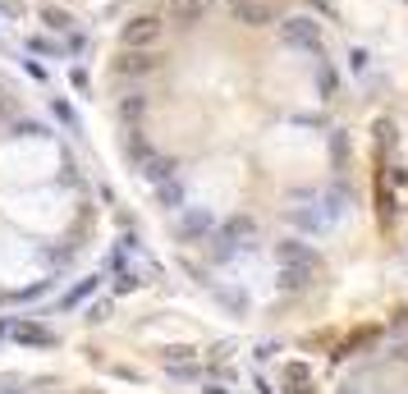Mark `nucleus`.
I'll list each match as a JSON object with an SVG mask.
<instances>
[{"label":"nucleus","mask_w":408,"mask_h":394,"mask_svg":"<svg viewBox=\"0 0 408 394\" xmlns=\"http://www.w3.org/2000/svg\"><path fill=\"white\" fill-rule=\"evenodd\" d=\"M253 239H257V225L248 216H234V220H225L221 230H216L211 257H216V262H234L243 248H253Z\"/></svg>","instance_id":"1"},{"label":"nucleus","mask_w":408,"mask_h":394,"mask_svg":"<svg viewBox=\"0 0 408 394\" xmlns=\"http://www.w3.org/2000/svg\"><path fill=\"white\" fill-rule=\"evenodd\" d=\"M161 33H166V19H161V14H133L120 28V46H129V51H152V46L161 42Z\"/></svg>","instance_id":"2"},{"label":"nucleus","mask_w":408,"mask_h":394,"mask_svg":"<svg viewBox=\"0 0 408 394\" xmlns=\"http://www.w3.org/2000/svg\"><path fill=\"white\" fill-rule=\"evenodd\" d=\"M280 37H285V46H294V51H303V55H326L321 28L312 19H303V14H294V19L280 23Z\"/></svg>","instance_id":"3"},{"label":"nucleus","mask_w":408,"mask_h":394,"mask_svg":"<svg viewBox=\"0 0 408 394\" xmlns=\"http://www.w3.org/2000/svg\"><path fill=\"white\" fill-rule=\"evenodd\" d=\"M111 69L120 78H147V74L161 69V55H156V46H152V51H129V46H124V51L111 60Z\"/></svg>","instance_id":"4"},{"label":"nucleus","mask_w":408,"mask_h":394,"mask_svg":"<svg viewBox=\"0 0 408 394\" xmlns=\"http://www.w3.org/2000/svg\"><path fill=\"white\" fill-rule=\"evenodd\" d=\"M225 14L243 28H266V23H276V10L266 5V0H221Z\"/></svg>","instance_id":"5"},{"label":"nucleus","mask_w":408,"mask_h":394,"mask_svg":"<svg viewBox=\"0 0 408 394\" xmlns=\"http://www.w3.org/2000/svg\"><path fill=\"white\" fill-rule=\"evenodd\" d=\"M0 335H10V340H19V344H33V349H51V344H56V335L46 326H33V321H5Z\"/></svg>","instance_id":"6"},{"label":"nucleus","mask_w":408,"mask_h":394,"mask_svg":"<svg viewBox=\"0 0 408 394\" xmlns=\"http://www.w3.org/2000/svg\"><path fill=\"white\" fill-rule=\"evenodd\" d=\"M276 257H280V266H308V271H321V257L303 239H280L276 243Z\"/></svg>","instance_id":"7"},{"label":"nucleus","mask_w":408,"mask_h":394,"mask_svg":"<svg viewBox=\"0 0 408 394\" xmlns=\"http://www.w3.org/2000/svg\"><path fill=\"white\" fill-rule=\"evenodd\" d=\"M207 19V0H170L166 5V23L175 28H198Z\"/></svg>","instance_id":"8"},{"label":"nucleus","mask_w":408,"mask_h":394,"mask_svg":"<svg viewBox=\"0 0 408 394\" xmlns=\"http://www.w3.org/2000/svg\"><path fill=\"white\" fill-rule=\"evenodd\" d=\"M161 362H166V372L175 376V381H188V376H198V353L184 349V344H170V349L161 353Z\"/></svg>","instance_id":"9"},{"label":"nucleus","mask_w":408,"mask_h":394,"mask_svg":"<svg viewBox=\"0 0 408 394\" xmlns=\"http://www.w3.org/2000/svg\"><path fill=\"white\" fill-rule=\"evenodd\" d=\"M211 230H216V220H211L207 207H193L184 220H179V239H184V243H202Z\"/></svg>","instance_id":"10"},{"label":"nucleus","mask_w":408,"mask_h":394,"mask_svg":"<svg viewBox=\"0 0 408 394\" xmlns=\"http://www.w3.org/2000/svg\"><path fill=\"white\" fill-rule=\"evenodd\" d=\"M147 110H152V101H147L143 92H124V97H120V106H115V115L124 120V129H143Z\"/></svg>","instance_id":"11"},{"label":"nucleus","mask_w":408,"mask_h":394,"mask_svg":"<svg viewBox=\"0 0 408 394\" xmlns=\"http://www.w3.org/2000/svg\"><path fill=\"white\" fill-rule=\"evenodd\" d=\"M285 216H289V225H298L303 234H321V230H331V220L321 216V211H312V207H289Z\"/></svg>","instance_id":"12"},{"label":"nucleus","mask_w":408,"mask_h":394,"mask_svg":"<svg viewBox=\"0 0 408 394\" xmlns=\"http://www.w3.org/2000/svg\"><path fill=\"white\" fill-rule=\"evenodd\" d=\"M175 170L179 165L170 161V156H147V161L138 165V175H143L147 184H166V179H175Z\"/></svg>","instance_id":"13"},{"label":"nucleus","mask_w":408,"mask_h":394,"mask_svg":"<svg viewBox=\"0 0 408 394\" xmlns=\"http://www.w3.org/2000/svg\"><path fill=\"white\" fill-rule=\"evenodd\" d=\"M317 275L321 271H308V266H280V289H285V294H303Z\"/></svg>","instance_id":"14"},{"label":"nucleus","mask_w":408,"mask_h":394,"mask_svg":"<svg viewBox=\"0 0 408 394\" xmlns=\"http://www.w3.org/2000/svg\"><path fill=\"white\" fill-rule=\"evenodd\" d=\"M285 394H312V372L303 362H289L285 367Z\"/></svg>","instance_id":"15"},{"label":"nucleus","mask_w":408,"mask_h":394,"mask_svg":"<svg viewBox=\"0 0 408 394\" xmlns=\"http://www.w3.org/2000/svg\"><path fill=\"white\" fill-rule=\"evenodd\" d=\"M156 207L179 211V207H184V184H179V179H166V184H156Z\"/></svg>","instance_id":"16"},{"label":"nucleus","mask_w":408,"mask_h":394,"mask_svg":"<svg viewBox=\"0 0 408 394\" xmlns=\"http://www.w3.org/2000/svg\"><path fill=\"white\" fill-rule=\"evenodd\" d=\"M42 23L56 28V33H74V14L60 10V5H42Z\"/></svg>","instance_id":"17"},{"label":"nucleus","mask_w":408,"mask_h":394,"mask_svg":"<svg viewBox=\"0 0 408 394\" xmlns=\"http://www.w3.org/2000/svg\"><path fill=\"white\" fill-rule=\"evenodd\" d=\"M331 161H335V170H349V133L344 129L331 133Z\"/></svg>","instance_id":"18"},{"label":"nucleus","mask_w":408,"mask_h":394,"mask_svg":"<svg viewBox=\"0 0 408 394\" xmlns=\"http://www.w3.org/2000/svg\"><path fill=\"white\" fill-rule=\"evenodd\" d=\"M216 298H221V303L230 307V312H248V298H243V289H221Z\"/></svg>","instance_id":"19"},{"label":"nucleus","mask_w":408,"mask_h":394,"mask_svg":"<svg viewBox=\"0 0 408 394\" xmlns=\"http://www.w3.org/2000/svg\"><path fill=\"white\" fill-rule=\"evenodd\" d=\"M317 88H321V97H335V92H340V78H335V69H321V74H317Z\"/></svg>","instance_id":"20"},{"label":"nucleus","mask_w":408,"mask_h":394,"mask_svg":"<svg viewBox=\"0 0 408 394\" xmlns=\"http://www.w3.org/2000/svg\"><path fill=\"white\" fill-rule=\"evenodd\" d=\"M92 289H97V280H83V285H78V289H69V294H65V307H74V303H83V298H88V294H92Z\"/></svg>","instance_id":"21"},{"label":"nucleus","mask_w":408,"mask_h":394,"mask_svg":"<svg viewBox=\"0 0 408 394\" xmlns=\"http://www.w3.org/2000/svg\"><path fill=\"white\" fill-rule=\"evenodd\" d=\"M349 65H353V74H367V65H372V55H367L363 46H353V51H349Z\"/></svg>","instance_id":"22"},{"label":"nucleus","mask_w":408,"mask_h":394,"mask_svg":"<svg viewBox=\"0 0 408 394\" xmlns=\"http://www.w3.org/2000/svg\"><path fill=\"white\" fill-rule=\"evenodd\" d=\"M376 138H381V147H395V124L381 120V124H376Z\"/></svg>","instance_id":"23"},{"label":"nucleus","mask_w":408,"mask_h":394,"mask_svg":"<svg viewBox=\"0 0 408 394\" xmlns=\"http://www.w3.org/2000/svg\"><path fill=\"white\" fill-rule=\"evenodd\" d=\"M133 289H138V275L120 271V280H115V294H133Z\"/></svg>","instance_id":"24"},{"label":"nucleus","mask_w":408,"mask_h":394,"mask_svg":"<svg viewBox=\"0 0 408 394\" xmlns=\"http://www.w3.org/2000/svg\"><path fill=\"white\" fill-rule=\"evenodd\" d=\"M28 46H33L37 55H60V46H56V42H42V37H33V42H28Z\"/></svg>","instance_id":"25"},{"label":"nucleus","mask_w":408,"mask_h":394,"mask_svg":"<svg viewBox=\"0 0 408 394\" xmlns=\"http://www.w3.org/2000/svg\"><path fill=\"white\" fill-rule=\"evenodd\" d=\"M56 115H60V120H65V124H69V129H78V115H74V110H69V106H65V101H56Z\"/></svg>","instance_id":"26"},{"label":"nucleus","mask_w":408,"mask_h":394,"mask_svg":"<svg viewBox=\"0 0 408 394\" xmlns=\"http://www.w3.org/2000/svg\"><path fill=\"white\" fill-rule=\"evenodd\" d=\"M10 115H14V97L10 92H0V120H10Z\"/></svg>","instance_id":"27"},{"label":"nucleus","mask_w":408,"mask_h":394,"mask_svg":"<svg viewBox=\"0 0 408 394\" xmlns=\"http://www.w3.org/2000/svg\"><path fill=\"white\" fill-rule=\"evenodd\" d=\"M69 83H74L78 92H88V74H83V69H74V74H69Z\"/></svg>","instance_id":"28"},{"label":"nucleus","mask_w":408,"mask_h":394,"mask_svg":"<svg viewBox=\"0 0 408 394\" xmlns=\"http://www.w3.org/2000/svg\"><path fill=\"white\" fill-rule=\"evenodd\" d=\"M5 14H10V19H23V0H5Z\"/></svg>","instance_id":"29"},{"label":"nucleus","mask_w":408,"mask_h":394,"mask_svg":"<svg viewBox=\"0 0 408 394\" xmlns=\"http://www.w3.org/2000/svg\"><path fill=\"white\" fill-rule=\"evenodd\" d=\"M37 133H46V129H37V124H28V120L19 124V138H37Z\"/></svg>","instance_id":"30"},{"label":"nucleus","mask_w":408,"mask_h":394,"mask_svg":"<svg viewBox=\"0 0 408 394\" xmlns=\"http://www.w3.org/2000/svg\"><path fill=\"white\" fill-rule=\"evenodd\" d=\"M202 394H230V390H225L221 381H207V385H202Z\"/></svg>","instance_id":"31"},{"label":"nucleus","mask_w":408,"mask_h":394,"mask_svg":"<svg viewBox=\"0 0 408 394\" xmlns=\"http://www.w3.org/2000/svg\"><path fill=\"white\" fill-rule=\"evenodd\" d=\"M390 179H395V188H408V170H399V165H395V175Z\"/></svg>","instance_id":"32"},{"label":"nucleus","mask_w":408,"mask_h":394,"mask_svg":"<svg viewBox=\"0 0 408 394\" xmlns=\"http://www.w3.org/2000/svg\"><path fill=\"white\" fill-rule=\"evenodd\" d=\"M395 358H399V362H408V344H399V349H395Z\"/></svg>","instance_id":"33"},{"label":"nucleus","mask_w":408,"mask_h":394,"mask_svg":"<svg viewBox=\"0 0 408 394\" xmlns=\"http://www.w3.org/2000/svg\"><path fill=\"white\" fill-rule=\"evenodd\" d=\"M78 394H106V390H92V385H83V390H78Z\"/></svg>","instance_id":"34"},{"label":"nucleus","mask_w":408,"mask_h":394,"mask_svg":"<svg viewBox=\"0 0 408 394\" xmlns=\"http://www.w3.org/2000/svg\"><path fill=\"white\" fill-rule=\"evenodd\" d=\"M404 271H408V257H404Z\"/></svg>","instance_id":"35"}]
</instances>
